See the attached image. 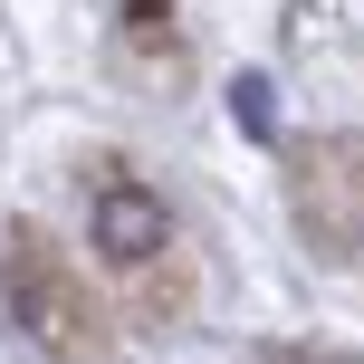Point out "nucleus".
<instances>
[{
	"mask_svg": "<svg viewBox=\"0 0 364 364\" xmlns=\"http://www.w3.org/2000/svg\"><path fill=\"white\" fill-rule=\"evenodd\" d=\"M0 288H10V326L29 336L48 364H106V297L96 278L58 250L38 220H19L0 250Z\"/></svg>",
	"mask_w": 364,
	"mask_h": 364,
	"instance_id": "obj_1",
	"label": "nucleus"
},
{
	"mask_svg": "<svg viewBox=\"0 0 364 364\" xmlns=\"http://www.w3.org/2000/svg\"><path fill=\"white\" fill-rule=\"evenodd\" d=\"M259 364H364V355H316V346H259Z\"/></svg>",
	"mask_w": 364,
	"mask_h": 364,
	"instance_id": "obj_4",
	"label": "nucleus"
},
{
	"mask_svg": "<svg viewBox=\"0 0 364 364\" xmlns=\"http://www.w3.org/2000/svg\"><path fill=\"white\" fill-rule=\"evenodd\" d=\"M87 211H96V250H106L115 269H134V278H154V259L182 250V220L125 173V154H96L87 164Z\"/></svg>",
	"mask_w": 364,
	"mask_h": 364,
	"instance_id": "obj_3",
	"label": "nucleus"
},
{
	"mask_svg": "<svg viewBox=\"0 0 364 364\" xmlns=\"http://www.w3.org/2000/svg\"><path fill=\"white\" fill-rule=\"evenodd\" d=\"M288 211L316 259H364V134H316L288 154Z\"/></svg>",
	"mask_w": 364,
	"mask_h": 364,
	"instance_id": "obj_2",
	"label": "nucleus"
}]
</instances>
